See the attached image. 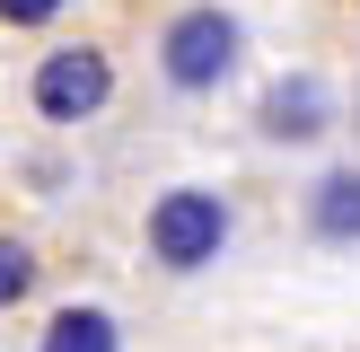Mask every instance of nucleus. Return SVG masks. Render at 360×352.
Instances as JSON below:
<instances>
[{"label": "nucleus", "instance_id": "f257e3e1", "mask_svg": "<svg viewBox=\"0 0 360 352\" xmlns=\"http://www.w3.org/2000/svg\"><path fill=\"white\" fill-rule=\"evenodd\" d=\"M238 62H246V27L220 0H193V9H176L167 27H158V70H167V88H185V97H211Z\"/></svg>", "mask_w": 360, "mask_h": 352}, {"label": "nucleus", "instance_id": "f03ea898", "mask_svg": "<svg viewBox=\"0 0 360 352\" xmlns=\"http://www.w3.org/2000/svg\"><path fill=\"white\" fill-rule=\"evenodd\" d=\"M220 246H229V203L211 185H176V194L150 203V256L167 273H202Z\"/></svg>", "mask_w": 360, "mask_h": 352}, {"label": "nucleus", "instance_id": "7ed1b4c3", "mask_svg": "<svg viewBox=\"0 0 360 352\" xmlns=\"http://www.w3.org/2000/svg\"><path fill=\"white\" fill-rule=\"evenodd\" d=\"M27 97H35V115H44V123H88L105 97H115V62H105L97 44H53L44 62H35Z\"/></svg>", "mask_w": 360, "mask_h": 352}, {"label": "nucleus", "instance_id": "20e7f679", "mask_svg": "<svg viewBox=\"0 0 360 352\" xmlns=\"http://www.w3.org/2000/svg\"><path fill=\"white\" fill-rule=\"evenodd\" d=\"M255 123H264L273 141H316V132L334 123V88L316 80V70H290V80L264 88V115H255Z\"/></svg>", "mask_w": 360, "mask_h": 352}, {"label": "nucleus", "instance_id": "39448f33", "mask_svg": "<svg viewBox=\"0 0 360 352\" xmlns=\"http://www.w3.org/2000/svg\"><path fill=\"white\" fill-rule=\"evenodd\" d=\"M308 229L326 246H360V168H334L326 185L308 194Z\"/></svg>", "mask_w": 360, "mask_h": 352}, {"label": "nucleus", "instance_id": "423d86ee", "mask_svg": "<svg viewBox=\"0 0 360 352\" xmlns=\"http://www.w3.org/2000/svg\"><path fill=\"white\" fill-rule=\"evenodd\" d=\"M35 352H123V326H115L105 308H62Z\"/></svg>", "mask_w": 360, "mask_h": 352}, {"label": "nucleus", "instance_id": "0eeeda50", "mask_svg": "<svg viewBox=\"0 0 360 352\" xmlns=\"http://www.w3.org/2000/svg\"><path fill=\"white\" fill-rule=\"evenodd\" d=\"M27 291H35V246L27 238H0V308H18Z\"/></svg>", "mask_w": 360, "mask_h": 352}, {"label": "nucleus", "instance_id": "6e6552de", "mask_svg": "<svg viewBox=\"0 0 360 352\" xmlns=\"http://www.w3.org/2000/svg\"><path fill=\"white\" fill-rule=\"evenodd\" d=\"M70 0H0V27H53Z\"/></svg>", "mask_w": 360, "mask_h": 352}]
</instances>
